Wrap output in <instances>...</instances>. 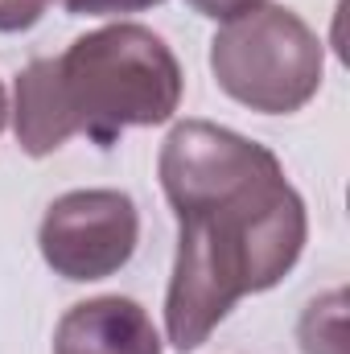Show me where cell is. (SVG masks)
Listing matches in <instances>:
<instances>
[{
    "mask_svg": "<svg viewBox=\"0 0 350 354\" xmlns=\"http://www.w3.org/2000/svg\"><path fill=\"white\" fill-rule=\"evenodd\" d=\"M177 218V256L165 288V338L198 351L239 297L276 288L305 252V198L272 149L210 124L181 120L157 157Z\"/></svg>",
    "mask_w": 350,
    "mask_h": 354,
    "instance_id": "1",
    "label": "cell"
},
{
    "mask_svg": "<svg viewBox=\"0 0 350 354\" xmlns=\"http://www.w3.org/2000/svg\"><path fill=\"white\" fill-rule=\"evenodd\" d=\"M58 91L75 132L111 149L128 128L169 124L181 107V62L161 33L120 21L83 33L54 58Z\"/></svg>",
    "mask_w": 350,
    "mask_h": 354,
    "instance_id": "2",
    "label": "cell"
},
{
    "mask_svg": "<svg viewBox=\"0 0 350 354\" xmlns=\"http://www.w3.org/2000/svg\"><path fill=\"white\" fill-rule=\"evenodd\" d=\"M210 75L223 95L260 115H293L322 91L326 46L301 12L260 4L210 37Z\"/></svg>",
    "mask_w": 350,
    "mask_h": 354,
    "instance_id": "3",
    "label": "cell"
},
{
    "mask_svg": "<svg viewBox=\"0 0 350 354\" xmlns=\"http://www.w3.org/2000/svg\"><path fill=\"white\" fill-rule=\"evenodd\" d=\"M136 243L140 210L124 189H71L46 206L37 227L42 260L75 284L116 276L136 256Z\"/></svg>",
    "mask_w": 350,
    "mask_h": 354,
    "instance_id": "4",
    "label": "cell"
},
{
    "mask_svg": "<svg viewBox=\"0 0 350 354\" xmlns=\"http://www.w3.org/2000/svg\"><path fill=\"white\" fill-rule=\"evenodd\" d=\"M54 354H161V334L132 297H91L62 313Z\"/></svg>",
    "mask_w": 350,
    "mask_h": 354,
    "instance_id": "5",
    "label": "cell"
},
{
    "mask_svg": "<svg viewBox=\"0 0 350 354\" xmlns=\"http://www.w3.org/2000/svg\"><path fill=\"white\" fill-rule=\"evenodd\" d=\"M12 99H17L12 103V132L29 157H50L75 136V124H71L62 91H58L54 58H33L17 75Z\"/></svg>",
    "mask_w": 350,
    "mask_h": 354,
    "instance_id": "6",
    "label": "cell"
},
{
    "mask_svg": "<svg viewBox=\"0 0 350 354\" xmlns=\"http://www.w3.org/2000/svg\"><path fill=\"white\" fill-rule=\"evenodd\" d=\"M54 0H0V33H25L33 29Z\"/></svg>",
    "mask_w": 350,
    "mask_h": 354,
    "instance_id": "7",
    "label": "cell"
},
{
    "mask_svg": "<svg viewBox=\"0 0 350 354\" xmlns=\"http://www.w3.org/2000/svg\"><path fill=\"white\" fill-rule=\"evenodd\" d=\"M71 17H128V12H145L157 8L165 0H62Z\"/></svg>",
    "mask_w": 350,
    "mask_h": 354,
    "instance_id": "8",
    "label": "cell"
},
{
    "mask_svg": "<svg viewBox=\"0 0 350 354\" xmlns=\"http://www.w3.org/2000/svg\"><path fill=\"white\" fill-rule=\"evenodd\" d=\"M198 17H210V21H231V17H243L252 8H260L268 0H185Z\"/></svg>",
    "mask_w": 350,
    "mask_h": 354,
    "instance_id": "9",
    "label": "cell"
},
{
    "mask_svg": "<svg viewBox=\"0 0 350 354\" xmlns=\"http://www.w3.org/2000/svg\"><path fill=\"white\" fill-rule=\"evenodd\" d=\"M4 120H8V95L0 87V132H4Z\"/></svg>",
    "mask_w": 350,
    "mask_h": 354,
    "instance_id": "10",
    "label": "cell"
}]
</instances>
